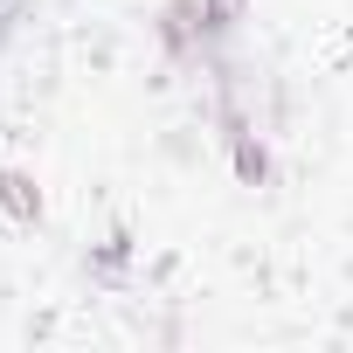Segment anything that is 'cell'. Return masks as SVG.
<instances>
[{
    "label": "cell",
    "mask_w": 353,
    "mask_h": 353,
    "mask_svg": "<svg viewBox=\"0 0 353 353\" xmlns=\"http://www.w3.org/2000/svg\"><path fill=\"white\" fill-rule=\"evenodd\" d=\"M222 145H229V166H236V181H243V188H256V194H270V181H277L270 132H263V125H229V132H222Z\"/></svg>",
    "instance_id": "obj_2"
},
{
    "label": "cell",
    "mask_w": 353,
    "mask_h": 353,
    "mask_svg": "<svg viewBox=\"0 0 353 353\" xmlns=\"http://www.w3.org/2000/svg\"><path fill=\"white\" fill-rule=\"evenodd\" d=\"M201 8H208V21H215V35H222V42L250 21V0H201Z\"/></svg>",
    "instance_id": "obj_5"
},
{
    "label": "cell",
    "mask_w": 353,
    "mask_h": 353,
    "mask_svg": "<svg viewBox=\"0 0 353 353\" xmlns=\"http://www.w3.org/2000/svg\"><path fill=\"white\" fill-rule=\"evenodd\" d=\"M28 14H35V0H0V42H8V35H14Z\"/></svg>",
    "instance_id": "obj_6"
},
{
    "label": "cell",
    "mask_w": 353,
    "mask_h": 353,
    "mask_svg": "<svg viewBox=\"0 0 353 353\" xmlns=\"http://www.w3.org/2000/svg\"><path fill=\"white\" fill-rule=\"evenodd\" d=\"M152 35H159V49H166L173 70H208V63L229 49V42L215 35V21H208L201 0H166L159 21H152Z\"/></svg>",
    "instance_id": "obj_1"
},
{
    "label": "cell",
    "mask_w": 353,
    "mask_h": 353,
    "mask_svg": "<svg viewBox=\"0 0 353 353\" xmlns=\"http://www.w3.org/2000/svg\"><path fill=\"white\" fill-rule=\"evenodd\" d=\"M0 215H8L14 229H42L49 201H42V181L28 166H0Z\"/></svg>",
    "instance_id": "obj_3"
},
{
    "label": "cell",
    "mask_w": 353,
    "mask_h": 353,
    "mask_svg": "<svg viewBox=\"0 0 353 353\" xmlns=\"http://www.w3.org/2000/svg\"><path fill=\"white\" fill-rule=\"evenodd\" d=\"M125 263H132V236H125V229H111V236H104V250L90 256V277H97V284H125Z\"/></svg>",
    "instance_id": "obj_4"
}]
</instances>
